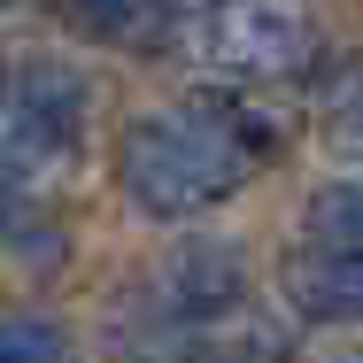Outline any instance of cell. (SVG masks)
Here are the masks:
<instances>
[{
    "mask_svg": "<svg viewBox=\"0 0 363 363\" xmlns=\"http://www.w3.org/2000/svg\"><path fill=\"white\" fill-rule=\"evenodd\" d=\"M286 301L301 325H363V247L301 240L286 255Z\"/></svg>",
    "mask_w": 363,
    "mask_h": 363,
    "instance_id": "obj_6",
    "label": "cell"
},
{
    "mask_svg": "<svg viewBox=\"0 0 363 363\" xmlns=\"http://www.w3.org/2000/svg\"><path fill=\"white\" fill-rule=\"evenodd\" d=\"M301 232L317 247H363V186H325L301 209Z\"/></svg>",
    "mask_w": 363,
    "mask_h": 363,
    "instance_id": "obj_8",
    "label": "cell"
},
{
    "mask_svg": "<svg viewBox=\"0 0 363 363\" xmlns=\"http://www.w3.org/2000/svg\"><path fill=\"white\" fill-rule=\"evenodd\" d=\"M294 333L271 325L263 309H224L201 325H140L132 333V363H286Z\"/></svg>",
    "mask_w": 363,
    "mask_h": 363,
    "instance_id": "obj_4",
    "label": "cell"
},
{
    "mask_svg": "<svg viewBox=\"0 0 363 363\" xmlns=\"http://www.w3.org/2000/svg\"><path fill=\"white\" fill-rule=\"evenodd\" d=\"M325 147L333 155H363V77H348L340 93H333V108H325Z\"/></svg>",
    "mask_w": 363,
    "mask_h": 363,
    "instance_id": "obj_10",
    "label": "cell"
},
{
    "mask_svg": "<svg viewBox=\"0 0 363 363\" xmlns=\"http://www.w3.org/2000/svg\"><path fill=\"white\" fill-rule=\"evenodd\" d=\"M85 77L70 62H31L16 77L8 108H0V132H8V170L0 178H47L55 162H70L77 140H85Z\"/></svg>",
    "mask_w": 363,
    "mask_h": 363,
    "instance_id": "obj_3",
    "label": "cell"
},
{
    "mask_svg": "<svg viewBox=\"0 0 363 363\" xmlns=\"http://www.w3.org/2000/svg\"><path fill=\"white\" fill-rule=\"evenodd\" d=\"M240 301H247V263L217 240H194L147 279V325H201Z\"/></svg>",
    "mask_w": 363,
    "mask_h": 363,
    "instance_id": "obj_5",
    "label": "cell"
},
{
    "mask_svg": "<svg viewBox=\"0 0 363 363\" xmlns=\"http://www.w3.org/2000/svg\"><path fill=\"white\" fill-rule=\"evenodd\" d=\"M0 363H77V348L47 317H0Z\"/></svg>",
    "mask_w": 363,
    "mask_h": 363,
    "instance_id": "obj_9",
    "label": "cell"
},
{
    "mask_svg": "<svg viewBox=\"0 0 363 363\" xmlns=\"http://www.w3.org/2000/svg\"><path fill=\"white\" fill-rule=\"evenodd\" d=\"M62 23L93 47H124V55H162L178 39L162 0H62Z\"/></svg>",
    "mask_w": 363,
    "mask_h": 363,
    "instance_id": "obj_7",
    "label": "cell"
},
{
    "mask_svg": "<svg viewBox=\"0 0 363 363\" xmlns=\"http://www.w3.org/2000/svg\"><path fill=\"white\" fill-rule=\"evenodd\" d=\"M263 155H271V124H255V116H247L240 101H224V93H201V101H186L178 116L124 124L116 178H124V194L140 201L147 217L186 224V217L224 209V201L255 178Z\"/></svg>",
    "mask_w": 363,
    "mask_h": 363,
    "instance_id": "obj_1",
    "label": "cell"
},
{
    "mask_svg": "<svg viewBox=\"0 0 363 363\" xmlns=\"http://www.w3.org/2000/svg\"><path fill=\"white\" fill-rule=\"evenodd\" d=\"M186 39L224 77H301L317 62V31L294 0H217Z\"/></svg>",
    "mask_w": 363,
    "mask_h": 363,
    "instance_id": "obj_2",
    "label": "cell"
}]
</instances>
